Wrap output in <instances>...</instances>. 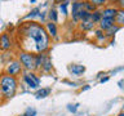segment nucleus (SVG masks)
<instances>
[{"label": "nucleus", "instance_id": "f257e3e1", "mask_svg": "<svg viewBox=\"0 0 124 116\" xmlns=\"http://www.w3.org/2000/svg\"><path fill=\"white\" fill-rule=\"evenodd\" d=\"M19 35L25 44L32 43V49L36 53H45L49 48V35L41 25L36 22H27L19 29Z\"/></svg>", "mask_w": 124, "mask_h": 116}, {"label": "nucleus", "instance_id": "f03ea898", "mask_svg": "<svg viewBox=\"0 0 124 116\" xmlns=\"http://www.w3.org/2000/svg\"><path fill=\"white\" fill-rule=\"evenodd\" d=\"M0 88L5 98H12L17 90V79L10 75H3L0 77Z\"/></svg>", "mask_w": 124, "mask_h": 116}, {"label": "nucleus", "instance_id": "7ed1b4c3", "mask_svg": "<svg viewBox=\"0 0 124 116\" xmlns=\"http://www.w3.org/2000/svg\"><path fill=\"white\" fill-rule=\"evenodd\" d=\"M19 62L26 70H35V56L30 52L19 53Z\"/></svg>", "mask_w": 124, "mask_h": 116}, {"label": "nucleus", "instance_id": "20e7f679", "mask_svg": "<svg viewBox=\"0 0 124 116\" xmlns=\"http://www.w3.org/2000/svg\"><path fill=\"white\" fill-rule=\"evenodd\" d=\"M23 81L27 84V87L31 89H36L40 85V79L34 72H26L23 75Z\"/></svg>", "mask_w": 124, "mask_h": 116}, {"label": "nucleus", "instance_id": "39448f33", "mask_svg": "<svg viewBox=\"0 0 124 116\" xmlns=\"http://www.w3.org/2000/svg\"><path fill=\"white\" fill-rule=\"evenodd\" d=\"M21 71H22V65L19 61H13L7 66V75H10V76L16 77L17 75L21 73Z\"/></svg>", "mask_w": 124, "mask_h": 116}, {"label": "nucleus", "instance_id": "423d86ee", "mask_svg": "<svg viewBox=\"0 0 124 116\" xmlns=\"http://www.w3.org/2000/svg\"><path fill=\"white\" fill-rule=\"evenodd\" d=\"M84 10V1H75L72 3V19L74 22L80 21V13Z\"/></svg>", "mask_w": 124, "mask_h": 116}, {"label": "nucleus", "instance_id": "0eeeda50", "mask_svg": "<svg viewBox=\"0 0 124 116\" xmlns=\"http://www.w3.org/2000/svg\"><path fill=\"white\" fill-rule=\"evenodd\" d=\"M100 29L106 32L107 30H110L112 26L115 25V18H106V17H102V19L100 21Z\"/></svg>", "mask_w": 124, "mask_h": 116}, {"label": "nucleus", "instance_id": "6e6552de", "mask_svg": "<svg viewBox=\"0 0 124 116\" xmlns=\"http://www.w3.org/2000/svg\"><path fill=\"white\" fill-rule=\"evenodd\" d=\"M12 46V40L8 34H3L0 36V49L1 50H8Z\"/></svg>", "mask_w": 124, "mask_h": 116}, {"label": "nucleus", "instance_id": "1a4fd4ad", "mask_svg": "<svg viewBox=\"0 0 124 116\" xmlns=\"http://www.w3.org/2000/svg\"><path fill=\"white\" fill-rule=\"evenodd\" d=\"M45 30H46V32H48L49 36H52L53 39H56L57 37V26H56V23L54 22H48L45 25Z\"/></svg>", "mask_w": 124, "mask_h": 116}, {"label": "nucleus", "instance_id": "9d476101", "mask_svg": "<svg viewBox=\"0 0 124 116\" xmlns=\"http://www.w3.org/2000/svg\"><path fill=\"white\" fill-rule=\"evenodd\" d=\"M119 9H116L114 7H108V8H105L102 10V17H106V18H115L116 17V13H118Z\"/></svg>", "mask_w": 124, "mask_h": 116}, {"label": "nucleus", "instance_id": "9b49d317", "mask_svg": "<svg viewBox=\"0 0 124 116\" xmlns=\"http://www.w3.org/2000/svg\"><path fill=\"white\" fill-rule=\"evenodd\" d=\"M46 58H48V57H46L45 53H39V54H36V56H35V67H36V68H41Z\"/></svg>", "mask_w": 124, "mask_h": 116}, {"label": "nucleus", "instance_id": "f8f14e48", "mask_svg": "<svg viewBox=\"0 0 124 116\" xmlns=\"http://www.w3.org/2000/svg\"><path fill=\"white\" fill-rule=\"evenodd\" d=\"M69 70H70V72H71L72 75L79 76V75H81V73L85 71V67H84V66H81V65H71L69 67Z\"/></svg>", "mask_w": 124, "mask_h": 116}, {"label": "nucleus", "instance_id": "ddd939ff", "mask_svg": "<svg viewBox=\"0 0 124 116\" xmlns=\"http://www.w3.org/2000/svg\"><path fill=\"white\" fill-rule=\"evenodd\" d=\"M96 23L92 21V19H87V21H81L80 22V29L83 30V31H89V30H92L93 27H94Z\"/></svg>", "mask_w": 124, "mask_h": 116}, {"label": "nucleus", "instance_id": "4468645a", "mask_svg": "<svg viewBox=\"0 0 124 116\" xmlns=\"http://www.w3.org/2000/svg\"><path fill=\"white\" fill-rule=\"evenodd\" d=\"M115 25H118L119 27L124 26V9H119L115 17Z\"/></svg>", "mask_w": 124, "mask_h": 116}, {"label": "nucleus", "instance_id": "2eb2a0df", "mask_svg": "<svg viewBox=\"0 0 124 116\" xmlns=\"http://www.w3.org/2000/svg\"><path fill=\"white\" fill-rule=\"evenodd\" d=\"M49 93H50L49 88H43V89H39V90L35 93V95H36V98H45L46 95H49Z\"/></svg>", "mask_w": 124, "mask_h": 116}, {"label": "nucleus", "instance_id": "dca6fc26", "mask_svg": "<svg viewBox=\"0 0 124 116\" xmlns=\"http://www.w3.org/2000/svg\"><path fill=\"white\" fill-rule=\"evenodd\" d=\"M102 19V12L101 10H94L92 13V21L94 23H100V21Z\"/></svg>", "mask_w": 124, "mask_h": 116}, {"label": "nucleus", "instance_id": "f3484780", "mask_svg": "<svg viewBox=\"0 0 124 116\" xmlns=\"http://www.w3.org/2000/svg\"><path fill=\"white\" fill-rule=\"evenodd\" d=\"M94 36H96V39H97L98 41H103V40H106V34H105V31H102L101 29L96 30Z\"/></svg>", "mask_w": 124, "mask_h": 116}, {"label": "nucleus", "instance_id": "a211bd4d", "mask_svg": "<svg viewBox=\"0 0 124 116\" xmlns=\"http://www.w3.org/2000/svg\"><path fill=\"white\" fill-rule=\"evenodd\" d=\"M119 29H120V27H119L118 25H114L110 30H107L106 32H105V34H106V37H112V36H114V34H115Z\"/></svg>", "mask_w": 124, "mask_h": 116}, {"label": "nucleus", "instance_id": "6ab92c4d", "mask_svg": "<svg viewBox=\"0 0 124 116\" xmlns=\"http://www.w3.org/2000/svg\"><path fill=\"white\" fill-rule=\"evenodd\" d=\"M41 70H43V71H45V72H49V71H52V63H50V59H49V57L45 59V62H44V65H43Z\"/></svg>", "mask_w": 124, "mask_h": 116}, {"label": "nucleus", "instance_id": "aec40b11", "mask_svg": "<svg viewBox=\"0 0 124 116\" xmlns=\"http://www.w3.org/2000/svg\"><path fill=\"white\" fill-rule=\"evenodd\" d=\"M48 17H49V19H50V22H54V23H56V22H57V19H58L57 10L50 9V10H49V13H48Z\"/></svg>", "mask_w": 124, "mask_h": 116}, {"label": "nucleus", "instance_id": "412c9836", "mask_svg": "<svg viewBox=\"0 0 124 116\" xmlns=\"http://www.w3.org/2000/svg\"><path fill=\"white\" fill-rule=\"evenodd\" d=\"M38 15H40V9H39V8H34V9L30 12V14H27V15H26V19H30V18H34V17H38Z\"/></svg>", "mask_w": 124, "mask_h": 116}, {"label": "nucleus", "instance_id": "4be33fe9", "mask_svg": "<svg viewBox=\"0 0 124 116\" xmlns=\"http://www.w3.org/2000/svg\"><path fill=\"white\" fill-rule=\"evenodd\" d=\"M84 9H85V10H88L89 13H93V12L96 10V7L93 5V4L88 0V1H84Z\"/></svg>", "mask_w": 124, "mask_h": 116}, {"label": "nucleus", "instance_id": "5701e85b", "mask_svg": "<svg viewBox=\"0 0 124 116\" xmlns=\"http://www.w3.org/2000/svg\"><path fill=\"white\" fill-rule=\"evenodd\" d=\"M67 7H69V1H65V3H62L60 4V12L62 14H65V15H67Z\"/></svg>", "mask_w": 124, "mask_h": 116}, {"label": "nucleus", "instance_id": "b1692460", "mask_svg": "<svg viewBox=\"0 0 124 116\" xmlns=\"http://www.w3.org/2000/svg\"><path fill=\"white\" fill-rule=\"evenodd\" d=\"M89 1H91L94 7H103L108 0H89Z\"/></svg>", "mask_w": 124, "mask_h": 116}, {"label": "nucleus", "instance_id": "393cba45", "mask_svg": "<svg viewBox=\"0 0 124 116\" xmlns=\"http://www.w3.org/2000/svg\"><path fill=\"white\" fill-rule=\"evenodd\" d=\"M35 115H36V111H35L34 108H27L26 110L25 116H35Z\"/></svg>", "mask_w": 124, "mask_h": 116}, {"label": "nucleus", "instance_id": "a878e982", "mask_svg": "<svg viewBox=\"0 0 124 116\" xmlns=\"http://www.w3.org/2000/svg\"><path fill=\"white\" fill-rule=\"evenodd\" d=\"M78 106H79V104H69V106H67V110H69L70 112H76Z\"/></svg>", "mask_w": 124, "mask_h": 116}, {"label": "nucleus", "instance_id": "bb28decb", "mask_svg": "<svg viewBox=\"0 0 124 116\" xmlns=\"http://www.w3.org/2000/svg\"><path fill=\"white\" fill-rule=\"evenodd\" d=\"M119 7H120V9H124V0H119Z\"/></svg>", "mask_w": 124, "mask_h": 116}, {"label": "nucleus", "instance_id": "cd10ccee", "mask_svg": "<svg viewBox=\"0 0 124 116\" xmlns=\"http://www.w3.org/2000/svg\"><path fill=\"white\" fill-rule=\"evenodd\" d=\"M56 3H60V4H62V3H65V1H69V0H54Z\"/></svg>", "mask_w": 124, "mask_h": 116}, {"label": "nucleus", "instance_id": "c85d7f7f", "mask_svg": "<svg viewBox=\"0 0 124 116\" xmlns=\"http://www.w3.org/2000/svg\"><path fill=\"white\" fill-rule=\"evenodd\" d=\"M108 81V77H103V79H101V83H106Z\"/></svg>", "mask_w": 124, "mask_h": 116}, {"label": "nucleus", "instance_id": "c756f323", "mask_svg": "<svg viewBox=\"0 0 124 116\" xmlns=\"http://www.w3.org/2000/svg\"><path fill=\"white\" fill-rule=\"evenodd\" d=\"M89 88H91V87H89V85H87V87H84V88H83V90H88Z\"/></svg>", "mask_w": 124, "mask_h": 116}, {"label": "nucleus", "instance_id": "7c9ffc66", "mask_svg": "<svg viewBox=\"0 0 124 116\" xmlns=\"http://www.w3.org/2000/svg\"><path fill=\"white\" fill-rule=\"evenodd\" d=\"M108 1H114V3H119V0H108Z\"/></svg>", "mask_w": 124, "mask_h": 116}, {"label": "nucleus", "instance_id": "2f4dec72", "mask_svg": "<svg viewBox=\"0 0 124 116\" xmlns=\"http://www.w3.org/2000/svg\"><path fill=\"white\" fill-rule=\"evenodd\" d=\"M119 116H124V111H122V112H120V114H119Z\"/></svg>", "mask_w": 124, "mask_h": 116}]
</instances>
